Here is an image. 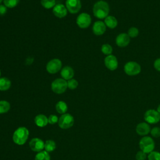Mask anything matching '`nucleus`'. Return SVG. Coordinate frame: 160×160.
Segmentation results:
<instances>
[{
  "mask_svg": "<svg viewBox=\"0 0 160 160\" xmlns=\"http://www.w3.org/2000/svg\"><path fill=\"white\" fill-rule=\"evenodd\" d=\"M68 88V82L62 78H58L51 83V89L56 94H62Z\"/></svg>",
  "mask_w": 160,
  "mask_h": 160,
  "instance_id": "nucleus-4",
  "label": "nucleus"
},
{
  "mask_svg": "<svg viewBox=\"0 0 160 160\" xmlns=\"http://www.w3.org/2000/svg\"><path fill=\"white\" fill-rule=\"evenodd\" d=\"M139 146L141 151L146 154H149L154 151L155 148V142L150 136H143L139 142Z\"/></svg>",
  "mask_w": 160,
  "mask_h": 160,
  "instance_id": "nucleus-3",
  "label": "nucleus"
},
{
  "mask_svg": "<svg viewBox=\"0 0 160 160\" xmlns=\"http://www.w3.org/2000/svg\"><path fill=\"white\" fill-rule=\"evenodd\" d=\"M29 130L25 127H19L15 130L12 135V140L18 145L24 144L28 139Z\"/></svg>",
  "mask_w": 160,
  "mask_h": 160,
  "instance_id": "nucleus-2",
  "label": "nucleus"
},
{
  "mask_svg": "<svg viewBox=\"0 0 160 160\" xmlns=\"http://www.w3.org/2000/svg\"><path fill=\"white\" fill-rule=\"evenodd\" d=\"M150 126L147 122H140L138 124L136 127V132L139 136H145L148 135L150 132Z\"/></svg>",
  "mask_w": 160,
  "mask_h": 160,
  "instance_id": "nucleus-14",
  "label": "nucleus"
},
{
  "mask_svg": "<svg viewBox=\"0 0 160 160\" xmlns=\"http://www.w3.org/2000/svg\"><path fill=\"white\" fill-rule=\"evenodd\" d=\"M156 111H157L160 114V104L158 105V108H157Z\"/></svg>",
  "mask_w": 160,
  "mask_h": 160,
  "instance_id": "nucleus-36",
  "label": "nucleus"
},
{
  "mask_svg": "<svg viewBox=\"0 0 160 160\" xmlns=\"http://www.w3.org/2000/svg\"><path fill=\"white\" fill-rule=\"evenodd\" d=\"M58 117L55 114H51L48 117V123L50 124H54L56 122H58Z\"/></svg>",
  "mask_w": 160,
  "mask_h": 160,
  "instance_id": "nucleus-32",
  "label": "nucleus"
},
{
  "mask_svg": "<svg viewBox=\"0 0 160 160\" xmlns=\"http://www.w3.org/2000/svg\"><path fill=\"white\" fill-rule=\"evenodd\" d=\"M104 64L108 69L114 71L116 70L118 67V61L115 56L110 54L105 58Z\"/></svg>",
  "mask_w": 160,
  "mask_h": 160,
  "instance_id": "nucleus-11",
  "label": "nucleus"
},
{
  "mask_svg": "<svg viewBox=\"0 0 160 160\" xmlns=\"http://www.w3.org/2000/svg\"><path fill=\"white\" fill-rule=\"evenodd\" d=\"M92 12L94 16L97 18L105 19L109 12V4L104 1H98L94 4Z\"/></svg>",
  "mask_w": 160,
  "mask_h": 160,
  "instance_id": "nucleus-1",
  "label": "nucleus"
},
{
  "mask_svg": "<svg viewBox=\"0 0 160 160\" xmlns=\"http://www.w3.org/2000/svg\"><path fill=\"white\" fill-rule=\"evenodd\" d=\"M34 122L38 127H45L48 124V118H47L44 114H38L34 118Z\"/></svg>",
  "mask_w": 160,
  "mask_h": 160,
  "instance_id": "nucleus-18",
  "label": "nucleus"
},
{
  "mask_svg": "<svg viewBox=\"0 0 160 160\" xmlns=\"http://www.w3.org/2000/svg\"><path fill=\"white\" fill-rule=\"evenodd\" d=\"M56 148V145L55 142L53 140L49 139V140H47L44 142L45 151H46L48 152L54 151Z\"/></svg>",
  "mask_w": 160,
  "mask_h": 160,
  "instance_id": "nucleus-22",
  "label": "nucleus"
},
{
  "mask_svg": "<svg viewBox=\"0 0 160 160\" xmlns=\"http://www.w3.org/2000/svg\"><path fill=\"white\" fill-rule=\"evenodd\" d=\"M74 70L70 66H65L61 71V76L65 80H69L74 76Z\"/></svg>",
  "mask_w": 160,
  "mask_h": 160,
  "instance_id": "nucleus-17",
  "label": "nucleus"
},
{
  "mask_svg": "<svg viewBox=\"0 0 160 160\" xmlns=\"http://www.w3.org/2000/svg\"><path fill=\"white\" fill-rule=\"evenodd\" d=\"M11 81L5 78H0V91H6L8 89H9L11 87Z\"/></svg>",
  "mask_w": 160,
  "mask_h": 160,
  "instance_id": "nucleus-20",
  "label": "nucleus"
},
{
  "mask_svg": "<svg viewBox=\"0 0 160 160\" xmlns=\"http://www.w3.org/2000/svg\"><path fill=\"white\" fill-rule=\"evenodd\" d=\"M148 160H160V152L156 151H152L148 155Z\"/></svg>",
  "mask_w": 160,
  "mask_h": 160,
  "instance_id": "nucleus-27",
  "label": "nucleus"
},
{
  "mask_svg": "<svg viewBox=\"0 0 160 160\" xmlns=\"http://www.w3.org/2000/svg\"><path fill=\"white\" fill-rule=\"evenodd\" d=\"M74 121V118L71 114L69 113H65L62 114L59 118L58 125L61 129H66L73 126Z\"/></svg>",
  "mask_w": 160,
  "mask_h": 160,
  "instance_id": "nucleus-6",
  "label": "nucleus"
},
{
  "mask_svg": "<svg viewBox=\"0 0 160 160\" xmlns=\"http://www.w3.org/2000/svg\"><path fill=\"white\" fill-rule=\"evenodd\" d=\"M4 5L9 8L16 7L19 2V0H3Z\"/></svg>",
  "mask_w": 160,
  "mask_h": 160,
  "instance_id": "nucleus-28",
  "label": "nucleus"
},
{
  "mask_svg": "<svg viewBox=\"0 0 160 160\" xmlns=\"http://www.w3.org/2000/svg\"><path fill=\"white\" fill-rule=\"evenodd\" d=\"M52 12L55 16L59 18H62L67 15L68 9L65 6L62 4H56L52 9Z\"/></svg>",
  "mask_w": 160,
  "mask_h": 160,
  "instance_id": "nucleus-15",
  "label": "nucleus"
},
{
  "mask_svg": "<svg viewBox=\"0 0 160 160\" xmlns=\"http://www.w3.org/2000/svg\"><path fill=\"white\" fill-rule=\"evenodd\" d=\"M130 42V37L126 33H120L116 38V43L120 48L127 46Z\"/></svg>",
  "mask_w": 160,
  "mask_h": 160,
  "instance_id": "nucleus-13",
  "label": "nucleus"
},
{
  "mask_svg": "<svg viewBox=\"0 0 160 160\" xmlns=\"http://www.w3.org/2000/svg\"><path fill=\"white\" fill-rule=\"evenodd\" d=\"M150 133H151V136L154 138L160 137V128L154 127L152 129H151Z\"/></svg>",
  "mask_w": 160,
  "mask_h": 160,
  "instance_id": "nucleus-31",
  "label": "nucleus"
},
{
  "mask_svg": "<svg viewBox=\"0 0 160 160\" xmlns=\"http://www.w3.org/2000/svg\"><path fill=\"white\" fill-rule=\"evenodd\" d=\"M104 22L106 24V27L110 29H114L118 25V21L116 18L113 16H108L104 19Z\"/></svg>",
  "mask_w": 160,
  "mask_h": 160,
  "instance_id": "nucleus-19",
  "label": "nucleus"
},
{
  "mask_svg": "<svg viewBox=\"0 0 160 160\" xmlns=\"http://www.w3.org/2000/svg\"><path fill=\"white\" fill-rule=\"evenodd\" d=\"M106 30V26L102 21H96L92 26L93 33L97 36H101L103 34Z\"/></svg>",
  "mask_w": 160,
  "mask_h": 160,
  "instance_id": "nucleus-16",
  "label": "nucleus"
},
{
  "mask_svg": "<svg viewBox=\"0 0 160 160\" xmlns=\"http://www.w3.org/2000/svg\"><path fill=\"white\" fill-rule=\"evenodd\" d=\"M29 147L32 151L39 152L44 149V142L42 139L34 138L30 141Z\"/></svg>",
  "mask_w": 160,
  "mask_h": 160,
  "instance_id": "nucleus-12",
  "label": "nucleus"
},
{
  "mask_svg": "<svg viewBox=\"0 0 160 160\" xmlns=\"http://www.w3.org/2000/svg\"><path fill=\"white\" fill-rule=\"evenodd\" d=\"M154 68L158 71L160 72V58L156 59L154 62Z\"/></svg>",
  "mask_w": 160,
  "mask_h": 160,
  "instance_id": "nucleus-34",
  "label": "nucleus"
},
{
  "mask_svg": "<svg viewBox=\"0 0 160 160\" xmlns=\"http://www.w3.org/2000/svg\"><path fill=\"white\" fill-rule=\"evenodd\" d=\"M62 67V62L59 59H53L46 64V71L50 74H56Z\"/></svg>",
  "mask_w": 160,
  "mask_h": 160,
  "instance_id": "nucleus-9",
  "label": "nucleus"
},
{
  "mask_svg": "<svg viewBox=\"0 0 160 160\" xmlns=\"http://www.w3.org/2000/svg\"><path fill=\"white\" fill-rule=\"evenodd\" d=\"M144 119L148 124H156L160 121V114L155 109H148L144 113Z\"/></svg>",
  "mask_w": 160,
  "mask_h": 160,
  "instance_id": "nucleus-7",
  "label": "nucleus"
},
{
  "mask_svg": "<svg viewBox=\"0 0 160 160\" xmlns=\"http://www.w3.org/2000/svg\"><path fill=\"white\" fill-rule=\"evenodd\" d=\"M146 157V154L141 150L136 153L135 158L136 160H145Z\"/></svg>",
  "mask_w": 160,
  "mask_h": 160,
  "instance_id": "nucleus-33",
  "label": "nucleus"
},
{
  "mask_svg": "<svg viewBox=\"0 0 160 160\" xmlns=\"http://www.w3.org/2000/svg\"><path fill=\"white\" fill-rule=\"evenodd\" d=\"M124 71L129 76H136L141 72V68L137 62L129 61L124 65Z\"/></svg>",
  "mask_w": 160,
  "mask_h": 160,
  "instance_id": "nucleus-5",
  "label": "nucleus"
},
{
  "mask_svg": "<svg viewBox=\"0 0 160 160\" xmlns=\"http://www.w3.org/2000/svg\"><path fill=\"white\" fill-rule=\"evenodd\" d=\"M7 12V7L5 5H0V16L4 15Z\"/></svg>",
  "mask_w": 160,
  "mask_h": 160,
  "instance_id": "nucleus-35",
  "label": "nucleus"
},
{
  "mask_svg": "<svg viewBox=\"0 0 160 160\" xmlns=\"http://www.w3.org/2000/svg\"><path fill=\"white\" fill-rule=\"evenodd\" d=\"M56 110L59 114H65L68 110V105L65 102L60 101L56 104Z\"/></svg>",
  "mask_w": 160,
  "mask_h": 160,
  "instance_id": "nucleus-21",
  "label": "nucleus"
},
{
  "mask_svg": "<svg viewBox=\"0 0 160 160\" xmlns=\"http://www.w3.org/2000/svg\"><path fill=\"white\" fill-rule=\"evenodd\" d=\"M2 1H3V0H0V4H1V3L2 2Z\"/></svg>",
  "mask_w": 160,
  "mask_h": 160,
  "instance_id": "nucleus-37",
  "label": "nucleus"
},
{
  "mask_svg": "<svg viewBox=\"0 0 160 160\" xmlns=\"http://www.w3.org/2000/svg\"><path fill=\"white\" fill-rule=\"evenodd\" d=\"M10 104L7 101H0V114H4L9 111L10 109Z\"/></svg>",
  "mask_w": 160,
  "mask_h": 160,
  "instance_id": "nucleus-24",
  "label": "nucleus"
},
{
  "mask_svg": "<svg viewBox=\"0 0 160 160\" xmlns=\"http://www.w3.org/2000/svg\"><path fill=\"white\" fill-rule=\"evenodd\" d=\"M76 23L80 28L86 29L88 28L91 23V16L86 12L81 13L76 19Z\"/></svg>",
  "mask_w": 160,
  "mask_h": 160,
  "instance_id": "nucleus-8",
  "label": "nucleus"
},
{
  "mask_svg": "<svg viewBox=\"0 0 160 160\" xmlns=\"http://www.w3.org/2000/svg\"><path fill=\"white\" fill-rule=\"evenodd\" d=\"M66 7L68 11L71 14H76L81 8L80 0H66Z\"/></svg>",
  "mask_w": 160,
  "mask_h": 160,
  "instance_id": "nucleus-10",
  "label": "nucleus"
},
{
  "mask_svg": "<svg viewBox=\"0 0 160 160\" xmlns=\"http://www.w3.org/2000/svg\"><path fill=\"white\" fill-rule=\"evenodd\" d=\"M34 160H50V156L48 152L42 150L37 153Z\"/></svg>",
  "mask_w": 160,
  "mask_h": 160,
  "instance_id": "nucleus-23",
  "label": "nucleus"
},
{
  "mask_svg": "<svg viewBox=\"0 0 160 160\" xmlns=\"http://www.w3.org/2000/svg\"><path fill=\"white\" fill-rule=\"evenodd\" d=\"M0 76H1V70H0Z\"/></svg>",
  "mask_w": 160,
  "mask_h": 160,
  "instance_id": "nucleus-38",
  "label": "nucleus"
},
{
  "mask_svg": "<svg viewBox=\"0 0 160 160\" xmlns=\"http://www.w3.org/2000/svg\"><path fill=\"white\" fill-rule=\"evenodd\" d=\"M128 36L130 37V38H136L138 36L139 34V30L136 27H131L129 29H128Z\"/></svg>",
  "mask_w": 160,
  "mask_h": 160,
  "instance_id": "nucleus-29",
  "label": "nucleus"
},
{
  "mask_svg": "<svg viewBox=\"0 0 160 160\" xmlns=\"http://www.w3.org/2000/svg\"><path fill=\"white\" fill-rule=\"evenodd\" d=\"M41 5L46 9H51L56 6L55 0H41Z\"/></svg>",
  "mask_w": 160,
  "mask_h": 160,
  "instance_id": "nucleus-25",
  "label": "nucleus"
},
{
  "mask_svg": "<svg viewBox=\"0 0 160 160\" xmlns=\"http://www.w3.org/2000/svg\"><path fill=\"white\" fill-rule=\"evenodd\" d=\"M101 51L105 55H110L112 52V48L109 44H104L101 46Z\"/></svg>",
  "mask_w": 160,
  "mask_h": 160,
  "instance_id": "nucleus-26",
  "label": "nucleus"
},
{
  "mask_svg": "<svg viewBox=\"0 0 160 160\" xmlns=\"http://www.w3.org/2000/svg\"><path fill=\"white\" fill-rule=\"evenodd\" d=\"M68 88L70 89H75L78 86V82L77 80L72 78L68 80Z\"/></svg>",
  "mask_w": 160,
  "mask_h": 160,
  "instance_id": "nucleus-30",
  "label": "nucleus"
}]
</instances>
